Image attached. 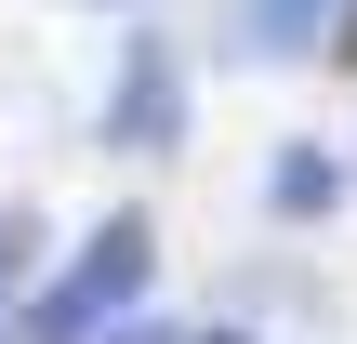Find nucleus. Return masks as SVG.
<instances>
[{"label": "nucleus", "mask_w": 357, "mask_h": 344, "mask_svg": "<svg viewBox=\"0 0 357 344\" xmlns=\"http://www.w3.org/2000/svg\"><path fill=\"white\" fill-rule=\"evenodd\" d=\"M199 344H238V331H199Z\"/></svg>", "instance_id": "5"}, {"label": "nucleus", "mask_w": 357, "mask_h": 344, "mask_svg": "<svg viewBox=\"0 0 357 344\" xmlns=\"http://www.w3.org/2000/svg\"><path fill=\"white\" fill-rule=\"evenodd\" d=\"M132 292H146V225H106V239H93V265L26 318V344H106V305H132Z\"/></svg>", "instance_id": "1"}, {"label": "nucleus", "mask_w": 357, "mask_h": 344, "mask_svg": "<svg viewBox=\"0 0 357 344\" xmlns=\"http://www.w3.org/2000/svg\"><path fill=\"white\" fill-rule=\"evenodd\" d=\"M0 344H13V331H0Z\"/></svg>", "instance_id": "6"}, {"label": "nucleus", "mask_w": 357, "mask_h": 344, "mask_svg": "<svg viewBox=\"0 0 357 344\" xmlns=\"http://www.w3.org/2000/svg\"><path fill=\"white\" fill-rule=\"evenodd\" d=\"M26 239H40V225H26V212H0V292L26 278Z\"/></svg>", "instance_id": "3"}, {"label": "nucleus", "mask_w": 357, "mask_h": 344, "mask_svg": "<svg viewBox=\"0 0 357 344\" xmlns=\"http://www.w3.org/2000/svg\"><path fill=\"white\" fill-rule=\"evenodd\" d=\"M106 344H172V331H146V318H132V331H106Z\"/></svg>", "instance_id": "4"}, {"label": "nucleus", "mask_w": 357, "mask_h": 344, "mask_svg": "<svg viewBox=\"0 0 357 344\" xmlns=\"http://www.w3.org/2000/svg\"><path fill=\"white\" fill-rule=\"evenodd\" d=\"M119 119H132V133H159V119H172V80H159V53L132 66V93H119Z\"/></svg>", "instance_id": "2"}]
</instances>
